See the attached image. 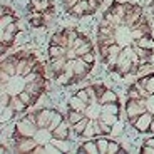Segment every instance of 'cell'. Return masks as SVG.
<instances>
[{
	"mask_svg": "<svg viewBox=\"0 0 154 154\" xmlns=\"http://www.w3.org/2000/svg\"><path fill=\"white\" fill-rule=\"evenodd\" d=\"M117 152H126V151L122 149V146H121L117 141H112V139H109V149H107V154H117Z\"/></svg>",
	"mask_w": 154,
	"mask_h": 154,
	"instance_id": "d590c367",
	"label": "cell"
},
{
	"mask_svg": "<svg viewBox=\"0 0 154 154\" xmlns=\"http://www.w3.org/2000/svg\"><path fill=\"white\" fill-rule=\"evenodd\" d=\"M10 102H12V96L7 91H2V94H0V107H8Z\"/></svg>",
	"mask_w": 154,
	"mask_h": 154,
	"instance_id": "ab89813d",
	"label": "cell"
},
{
	"mask_svg": "<svg viewBox=\"0 0 154 154\" xmlns=\"http://www.w3.org/2000/svg\"><path fill=\"white\" fill-rule=\"evenodd\" d=\"M25 89H27V91L35 97V99H38V97L45 92V89H47V79H45V77H40V79H37L35 82H29V84H25Z\"/></svg>",
	"mask_w": 154,
	"mask_h": 154,
	"instance_id": "52a82bcc",
	"label": "cell"
},
{
	"mask_svg": "<svg viewBox=\"0 0 154 154\" xmlns=\"http://www.w3.org/2000/svg\"><path fill=\"white\" fill-rule=\"evenodd\" d=\"M29 12H42L44 15L54 12V4L50 0H30L29 4Z\"/></svg>",
	"mask_w": 154,
	"mask_h": 154,
	"instance_id": "8992f818",
	"label": "cell"
},
{
	"mask_svg": "<svg viewBox=\"0 0 154 154\" xmlns=\"http://www.w3.org/2000/svg\"><path fill=\"white\" fill-rule=\"evenodd\" d=\"M17 15L15 14H8V15H2L0 17V29H5L7 25H10V23L17 22Z\"/></svg>",
	"mask_w": 154,
	"mask_h": 154,
	"instance_id": "e575fe53",
	"label": "cell"
},
{
	"mask_svg": "<svg viewBox=\"0 0 154 154\" xmlns=\"http://www.w3.org/2000/svg\"><path fill=\"white\" fill-rule=\"evenodd\" d=\"M81 59H82L84 62H87V64H91V66H94V64H96V55H94V50H92V52H87V54H84Z\"/></svg>",
	"mask_w": 154,
	"mask_h": 154,
	"instance_id": "bcb514c9",
	"label": "cell"
},
{
	"mask_svg": "<svg viewBox=\"0 0 154 154\" xmlns=\"http://www.w3.org/2000/svg\"><path fill=\"white\" fill-rule=\"evenodd\" d=\"M84 112L82 111H74V109H69L67 111V121H69V124L72 126V124H75V122H79V121L84 117Z\"/></svg>",
	"mask_w": 154,
	"mask_h": 154,
	"instance_id": "484cf974",
	"label": "cell"
},
{
	"mask_svg": "<svg viewBox=\"0 0 154 154\" xmlns=\"http://www.w3.org/2000/svg\"><path fill=\"white\" fill-rule=\"evenodd\" d=\"M54 81H55V84H60V85H72V79L66 72H60L57 75H54Z\"/></svg>",
	"mask_w": 154,
	"mask_h": 154,
	"instance_id": "d6a6232c",
	"label": "cell"
},
{
	"mask_svg": "<svg viewBox=\"0 0 154 154\" xmlns=\"http://www.w3.org/2000/svg\"><path fill=\"white\" fill-rule=\"evenodd\" d=\"M64 34L67 35V40H69V49H72L74 42L77 40V37H79V32L75 30V29H64Z\"/></svg>",
	"mask_w": 154,
	"mask_h": 154,
	"instance_id": "836d02e7",
	"label": "cell"
},
{
	"mask_svg": "<svg viewBox=\"0 0 154 154\" xmlns=\"http://www.w3.org/2000/svg\"><path fill=\"white\" fill-rule=\"evenodd\" d=\"M97 34H100V35H116V29L112 27L106 19H102L100 23H99V29H97Z\"/></svg>",
	"mask_w": 154,
	"mask_h": 154,
	"instance_id": "603a6c76",
	"label": "cell"
},
{
	"mask_svg": "<svg viewBox=\"0 0 154 154\" xmlns=\"http://www.w3.org/2000/svg\"><path fill=\"white\" fill-rule=\"evenodd\" d=\"M102 112H109V114L119 116L121 114V104H119V100H117V102H109V104H104V106H102Z\"/></svg>",
	"mask_w": 154,
	"mask_h": 154,
	"instance_id": "f1b7e54d",
	"label": "cell"
},
{
	"mask_svg": "<svg viewBox=\"0 0 154 154\" xmlns=\"http://www.w3.org/2000/svg\"><path fill=\"white\" fill-rule=\"evenodd\" d=\"M74 50H75L77 57H82V55L87 54V52H92V50H94V45H92V42H91V40H87L85 44H82L81 47H77V49H74Z\"/></svg>",
	"mask_w": 154,
	"mask_h": 154,
	"instance_id": "1f68e13d",
	"label": "cell"
},
{
	"mask_svg": "<svg viewBox=\"0 0 154 154\" xmlns=\"http://www.w3.org/2000/svg\"><path fill=\"white\" fill-rule=\"evenodd\" d=\"M75 96L79 97L82 102H85L87 106H89V104H92V102H91V97H89V94H87V91H85V87H84V89H79V91L75 92Z\"/></svg>",
	"mask_w": 154,
	"mask_h": 154,
	"instance_id": "60d3db41",
	"label": "cell"
},
{
	"mask_svg": "<svg viewBox=\"0 0 154 154\" xmlns=\"http://www.w3.org/2000/svg\"><path fill=\"white\" fill-rule=\"evenodd\" d=\"M134 44H136V45H139V47H144V49H154V38H152V35H144V37L134 40Z\"/></svg>",
	"mask_w": 154,
	"mask_h": 154,
	"instance_id": "d4e9b609",
	"label": "cell"
},
{
	"mask_svg": "<svg viewBox=\"0 0 154 154\" xmlns=\"http://www.w3.org/2000/svg\"><path fill=\"white\" fill-rule=\"evenodd\" d=\"M37 139L35 137H20L15 139V152H32L37 146Z\"/></svg>",
	"mask_w": 154,
	"mask_h": 154,
	"instance_id": "ba28073f",
	"label": "cell"
},
{
	"mask_svg": "<svg viewBox=\"0 0 154 154\" xmlns=\"http://www.w3.org/2000/svg\"><path fill=\"white\" fill-rule=\"evenodd\" d=\"M117 100H119L117 94H116L112 89H106V92L97 99V102H99L100 106H104V104H109V102H117Z\"/></svg>",
	"mask_w": 154,
	"mask_h": 154,
	"instance_id": "ac0fdd59",
	"label": "cell"
},
{
	"mask_svg": "<svg viewBox=\"0 0 154 154\" xmlns=\"http://www.w3.org/2000/svg\"><path fill=\"white\" fill-rule=\"evenodd\" d=\"M152 119H154V112L146 111L141 116H137V119L134 121L132 127H134L137 132H149V126H151V122H152Z\"/></svg>",
	"mask_w": 154,
	"mask_h": 154,
	"instance_id": "277c9868",
	"label": "cell"
},
{
	"mask_svg": "<svg viewBox=\"0 0 154 154\" xmlns=\"http://www.w3.org/2000/svg\"><path fill=\"white\" fill-rule=\"evenodd\" d=\"M64 119H66V117H64V114H62L60 111H57V109H52V114H50V124H49V129H50V131H54L55 127H57V126H59V124H60Z\"/></svg>",
	"mask_w": 154,
	"mask_h": 154,
	"instance_id": "ffe728a7",
	"label": "cell"
},
{
	"mask_svg": "<svg viewBox=\"0 0 154 154\" xmlns=\"http://www.w3.org/2000/svg\"><path fill=\"white\" fill-rule=\"evenodd\" d=\"M94 12H96V8L91 7V4H89L87 0H79V4H77L69 14L74 17H87V15H92Z\"/></svg>",
	"mask_w": 154,
	"mask_h": 154,
	"instance_id": "9c48e42d",
	"label": "cell"
},
{
	"mask_svg": "<svg viewBox=\"0 0 154 154\" xmlns=\"http://www.w3.org/2000/svg\"><path fill=\"white\" fill-rule=\"evenodd\" d=\"M89 122H91V119H89L87 116H84L79 122L72 124V131L75 132L77 136H82V134H84V131H85V127L89 126Z\"/></svg>",
	"mask_w": 154,
	"mask_h": 154,
	"instance_id": "cb8c5ba5",
	"label": "cell"
},
{
	"mask_svg": "<svg viewBox=\"0 0 154 154\" xmlns=\"http://www.w3.org/2000/svg\"><path fill=\"white\" fill-rule=\"evenodd\" d=\"M127 97H129V99H136V100L143 99V97H141V94H139V91L134 87V84L129 85V89H127Z\"/></svg>",
	"mask_w": 154,
	"mask_h": 154,
	"instance_id": "b9f144b4",
	"label": "cell"
},
{
	"mask_svg": "<svg viewBox=\"0 0 154 154\" xmlns=\"http://www.w3.org/2000/svg\"><path fill=\"white\" fill-rule=\"evenodd\" d=\"M10 106L14 109H15L17 112H23V111H27V107L29 106L25 104V102H23L22 99H20L19 96H12V102H10Z\"/></svg>",
	"mask_w": 154,
	"mask_h": 154,
	"instance_id": "4316f807",
	"label": "cell"
},
{
	"mask_svg": "<svg viewBox=\"0 0 154 154\" xmlns=\"http://www.w3.org/2000/svg\"><path fill=\"white\" fill-rule=\"evenodd\" d=\"M50 114H52V109H49V107L38 109V111H37V126L38 127H49Z\"/></svg>",
	"mask_w": 154,
	"mask_h": 154,
	"instance_id": "7c38bea8",
	"label": "cell"
},
{
	"mask_svg": "<svg viewBox=\"0 0 154 154\" xmlns=\"http://www.w3.org/2000/svg\"><path fill=\"white\" fill-rule=\"evenodd\" d=\"M124 111H126V117L131 124H134V121L137 119V116H141L143 112L147 111V99H129L127 97L126 106H124Z\"/></svg>",
	"mask_w": 154,
	"mask_h": 154,
	"instance_id": "6da1fadb",
	"label": "cell"
},
{
	"mask_svg": "<svg viewBox=\"0 0 154 154\" xmlns=\"http://www.w3.org/2000/svg\"><path fill=\"white\" fill-rule=\"evenodd\" d=\"M23 89H25V81L20 75L12 77L10 82H7V84H0V91H7L10 96H19Z\"/></svg>",
	"mask_w": 154,
	"mask_h": 154,
	"instance_id": "3957f363",
	"label": "cell"
},
{
	"mask_svg": "<svg viewBox=\"0 0 154 154\" xmlns=\"http://www.w3.org/2000/svg\"><path fill=\"white\" fill-rule=\"evenodd\" d=\"M146 89L149 91L151 96L154 94V72H151V77H149V81H147V84H146Z\"/></svg>",
	"mask_w": 154,
	"mask_h": 154,
	"instance_id": "816d5d0a",
	"label": "cell"
},
{
	"mask_svg": "<svg viewBox=\"0 0 154 154\" xmlns=\"http://www.w3.org/2000/svg\"><path fill=\"white\" fill-rule=\"evenodd\" d=\"M30 154H45V144H37Z\"/></svg>",
	"mask_w": 154,
	"mask_h": 154,
	"instance_id": "11a10c76",
	"label": "cell"
},
{
	"mask_svg": "<svg viewBox=\"0 0 154 154\" xmlns=\"http://www.w3.org/2000/svg\"><path fill=\"white\" fill-rule=\"evenodd\" d=\"M94 85H96V92H97V99H99V97H100V96H102V94L106 92V89H107V87H106V85L102 84V82H97V84H94Z\"/></svg>",
	"mask_w": 154,
	"mask_h": 154,
	"instance_id": "f5cc1de1",
	"label": "cell"
},
{
	"mask_svg": "<svg viewBox=\"0 0 154 154\" xmlns=\"http://www.w3.org/2000/svg\"><path fill=\"white\" fill-rule=\"evenodd\" d=\"M67 107L74 109V111H82V112H84L85 107H87V104H85V102H82V100L79 99L75 94H74V97H70V99L67 100Z\"/></svg>",
	"mask_w": 154,
	"mask_h": 154,
	"instance_id": "44dd1931",
	"label": "cell"
},
{
	"mask_svg": "<svg viewBox=\"0 0 154 154\" xmlns=\"http://www.w3.org/2000/svg\"><path fill=\"white\" fill-rule=\"evenodd\" d=\"M139 152H143V154H154V147L149 146V144H143V147L139 149Z\"/></svg>",
	"mask_w": 154,
	"mask_h": 154,
	"instance_id": "db71d44e",
	"label": "cell"
},
{
	"mask_svg": "<svg viewBox=\"0 0 154 154\" xmlns=\"http://www.w3.org/2000/svg\"><path fill=\"white\" fill-rule=\"evenodd\" d=\"M8 14H15V12L10 10V8L7 7V5H4V7H2V15H8Z\"/></svg>",
	"mask_w": 154,
	"mask_h": 154,
	"instance_id": "6f0895ef",
	"label": "cell"
},
{
	"mask_svg": "<svg viewBox=\"0 0 154 154\" xmlns=\"http://www.w3.org/2000/svg\"><path fill=\"white\" fill-rule=\"evenodd\" d=\"M17 114V111L12 106H8V107H2V111H0V124H7L10 122V121H14V116Z\"/></svg>",
	"mask_w": 154,
	"mask_h": 154,
	"instance_id": "2e32d148",
	"label": "cell"
},
{
	"mask_svg": "<svg viewBox=\"0 0 154 154\" xmlns=\"http://www.w3.org/2000/svg\"><path fill=\"white\" fill-rule=\"evenodd\" d=\"M152 12H154V5H152Z\"/></svg>",
	"mask_w": 154,
	"mask_h": 154,
	"instance_id": "94428289",
	"label": "cell"
},
{
	"mask_svg": "<svg viewBox=\"0 0 154 154\" xmlns=\"http://www.w3.org/2000/svg\"><path fill=\"white\" fill-rule=\"evenodd\" d=\"M77 4H79V0H64V8H66L67 12H70Z\"/></svg>",
	"mask_w": 154,
	"mask_h": 154,
	"instance_id": "681fc988",
	"label": "cell"
},
{
	"mask_svg": "<svg viewBox=\"0 0 154 154\" xmlns=\"http://www.w3.org/2000/svg\"><path fill=\"white\" fill-rule=\"evenodd\" d=\"M99 122H100V129H102V134L104 136H109L112 132V126L111 124H107L106 121H102V119H99Z\"/></svg>",
	"mask_w": 154,
	"mask_h": 154,
	"instance_id": "7dc6e473",
	"label": "cell"
},
{
	"mask_svg": "<svg viewBox=\"0 0 154 154\" xmlns=\"http://www.w3.org/2000/svg\"><path fill=\"white\" fill-rule=\"evenodd\" d=\"M34 137L37 139L38 144H47V143H50V141H52L54 134H52V131H50L49 127H38Z\"/></svg>",
	"mask_w": 154,
	"mask_h": 154,
	"instance_id": "4fadbf2b",
	"label": "cell"
},
{
	"mask_svg": "<svg viewBox=\"0 0 154 154\" xmlns=\"http://www.w3.org/2000/svg\"><path fill=\"white\" fill-rule=\"evenodd\" d=\"M52 134H54L55 139H67L70 136V124H69V121L64 119L57 127H55L54 131H52Z\"/></svg>",
	"mask_w": 154,
	"mask_h": 154,
	"instance_id": "30bf717a",
	"label": "cell"
},
{
	"mask_svg": "<svg viewBox=\"0 0 154 154\" xmlns=\"http://www.w3.org/2000/svg\"><path fill=\"white\" fill-rule=\"evenodd\" d=\"M109 8H111L117 17H122V19L126 17V14H127L126 12V4H121V2H112Z\"/></svg>",
	"mask_w": 154,
	"mask_h": 154,
	"instance_id": "83f0119b",
	"label": "cell"
},
{
	"mask_svg": "<svg viewBox=\"0 0 154 154\" xmlns=\"http://www.w3.org/2000/svg\"><path fill=\"white\" fill-rule=\"evenodd\" d=\"M50 45H64V47H69V40H67V35L64 34V30L55 32V34L50 37Z\"/></svg>",
	"mask_w": 154,
	"mask_h": 154,
	"instance_id": "e0dca14e",
	"label": "cell"
},
{
	"mask_svg": "<svg viewBox=\"0 0 154 154\" xmlns=\"http://www.w3.org/2000/svg\"><path fill=\"white\" fill-rule=\"evenodd\" d=\"M144 144H149V146H152V147H154V137L146 139V141H144Z\"/></svg>",
	"mask_w": 154,
	"mask_h": 154,
	"instance_id": "680465c9",
	"label": "cell"
},
{
	"mask_svg": "<svg viewBox=\"0 0 154 154\" xmlns=\"http://www.w3.org/2000/svg\"><path fill=\"white\" fill-rule=\"evenodd\" d=\"M121 52H122V45L121 44H112V45H109V54L111 55H119Z\"/></svg>",
	"mask_w": 154,
	"mask_h": 154,
	"instance_id": "f6af8a7d",
	"label": "cell"
},
{
	"mask_svg": "<svg viewBox=\"0 0 154 154\" xmlns=\"http://www.w3.org/2000/svg\"><path fill=\"white\" fill-rule=\"evenodd\" d=\"M40 77H45V74L37 72V70H32V72H29L27 75L23 77V81H25V84H29V82H35L37 79H40Z\"/></svg>",
	"mask_w": 154,
	"mask_h": 154,
	"instance_id": "74e56055",
	"label": "cell"
},
{
	"mask_svg": "<svg viewBox=\"0 0 154 154\" xmlns=\"http://www.w3.org/2000/svg\"><path fill=\"white\" fill-rule=\"evenodd\" d=\"M84 114L87 116L89 119H99L100 114H102V106H100L99 102H96V104H89L87 107H85Z\"/></svg>",
	"mask_w": 154,
	"mask_h": 154,
	"instance_id": "9a60e30c",
	"label": "cell"
},
{
	"mask_svg": "<svg viewBox=\"0 0 154 154\" xmlns=\"http://www.w3.org/2000/svg\"><path fill=\"white\" fill-rule=\"evenodd\" d=\"M134 87L139 91V94H141V97H143V99H149V97H151V94H149V91L146 89V85L141 84L139 81H136V82H134Z\"/></svg>",
	"mask_w": 154,
	"mask_h": 154,
	"instance_id": "f35d334b",
	"label": "cell"
},
{
	"mask_svg": "<svg viewBox=\"0 0 154 154\" xmlns=\"http://www.w3.org/2000/svg\"><path fill=\"white\" fill-rule=\"evenodd\" d=\"M29 23H30L32 27H35V29L44 27V25H45V23H44V14L42 12H32L30 19H29Z\"/></svg>",
	"mask_w": 154,
	"mask_h": 154,
	"instance_id": "7402d4cb",
	"label": "cell"
},
{
	"mask_svg": "<svg viewBox=\"0 0 154 154\" xmlns=\"http://www.w3.org/2000/svg\"><path fill=\"white\" fill-rule=\"evenodd\" d=\"M85 91H87L89 97H91V102H92V104H96V102H97V92H96V85H94V84L87 85V87H85Z\"/></svg>",
	"mask_w": 154,
	"mask_h": 154,
	"instance_id": "7bdbcfd3",
	"label": "cell"
},
{
	"mask_svg": "<svg viewBox=\"0 0 154 154\" xmlns=\"http://www.w3.org/2000/svg\"><path fill=\"white\" fill-rule=\"evenodd\" d=\"M149 132L154 134V119H152V122H151V126H149Z\"/></svg>",
	"mask_w": 154,
	"mask_h": 154,
	"instance_id": "91938a15",
	"label": "cell"
},
{
	"mask_svg": "<svg viewBox=\"0 0 154 154\" xmlns=\"http://www.w3.org/2000/svg\"><path fill=\"white\" fill-rule=\"evenodd\" d=\"M87 2H89V4H91V7H94V8H96V10H97L102 0H87Z\"/></svg>",
	"mask_w": 154,
	"mask_h": 154,
	"instance_id": "9f6ffc18",
	"label": "cell"
},
{
	"mask_svg": "<svg viewBox=\"0 0 154 154\" xmlns=\"http://www.w3.org/2000/svg\"><path fill=\"white\" fill-rule=\"evenodd\" d=\"M96 141H97V147H99V154H107V149H109V139L106 137V136H99Z\"/></svg>",
	"mask_w": 154,
	"mask_h": 154,
	"instance_id": "4dcf8cb0",
	"label": "cell"
},
{
	"mask_svg": "<svg viewBox=\"0 0 154 154\" xmlns=\"http://www.w3.org/2000/svg\"><path fill=\"white\" fill-rule=\"evenodd\" d=\"M77 152L81 154H99V147H97L96 139H87L85 143H82L77 147Z\"/></svg>",
	"mask_w": 154,
	"mask_h": 154,
	"instance_id": "8fae6325",
	"label": "cell"
},
{
	"mask_svg": "<svg viewBox=\"0 0 154 154\" xmlns=\"http://www.w3.org/2000/svg\"><path fill=\"white\" fill-rule=\"evenodd\" d=\"M38 126L27 119V116L22 117L19 122L14 127V139H20V137H34L35 132H37Z\"/></svg>",
	"mask_w": 154,
	"mask_h": 154,
	"instance_id": "7a4b0ae2",
	"label": "cell"
},
{
	"mask_svg": "<svg viewBox=\"0 0 154 154\" xmlns=\"http://www.w3.org/2000/svg\"><path fill=\"white\" fill-rule=\"evenodd\" d=\"M19 97H20V99H22V100H23V102H25V104H27V106H29V107H30V106H34V104H35V102H37V100H38V99H35V97H34V96H32V94H30V92H29L27 89H23L22 92H20V94H19Z\"/></svg>",
	"mask_w": 154,
	"mask_h": 154,
	"instance_id": "f546056e",
	"label": "cell"
},
{
	"mask_svg": "<svg viewBox=\"0 0 154 154\" xmlns=\"http://www.w3.org/2000/svg\"><path fill=\"white\" fill-rule=\"evenodd\" d=\"M81 137H96V129H94V124H92V121L89 122V126L85 127V131H84V134L81 136Z\"/></svg>",
	"mask_w": 154,
	"mask_h": 154,
	"instance_id": "ee69618b",
	"label": "cell"
},
{
	"mask_svg": "<svg viewBox=\"0 0 154 154\" xmlns=\"http://www.w3.org/2000/svg\"><path fill=\"white\" fill-rule=\"evenodd\" d=\"M66 64H67V55H64V57H57V59H50V69H52V74L57 75V74L64 72Z\"/></svg>",
	"mask_w": 154,
	"mask_h": 154,
	"instance_id": "5bb4252c",
	"label": "cell"
},
{
	"mask_svg": "<svg viewBox=\"0 0 154 154\" xmlns=\"http://www.w3.org/2000/svg\"><path fill=\"white\" fill-rule=\"evenodd\" d=\"M87 40H89V38L85 37L84 34H81V35H79V37H77V40H75V42H74L72 49H77V47H81L82 44H85V42H87Z\"/></svg>",
	"mask_w": 154,
	"mask_h": 154,
	"instance_id": "c3c4849f",
	"label": "cell"
},
{
	"mask_svg": "<svg viewBox=\"0 0 154 154\" xmlns=\"http://www.w3.org/2000/svg\"><path fill=\"white\" fill-rule=\"evenodd\" d=\"M99 119H102V121H106L107 124L114 126V124H117V119H119V116H116V114H109V112H102Z\"/></svg>",
	"mask_w": 154,
	"mask_h": 154,
	"instance_id": "8d00e7d4",
	"label": "cell"
},
{
	"mask_svg": "<svg viewBox=\"0 0 154 154\" xmlns=\"http://www.w3.org/2000/svg\"><path fill=\"white\" fill-rule=\"evenodd\" d=\"M47 52H49V57H50V59L64 57V55H67V52H69V47H64V45H50Z\"/></svg>",
	"mask_w": 154,
	"mask_h": 154,
	"instance_id": "d6986e66",
	"label": "cell"
},
{
	"mask_svg": "<svg viewBox=\"0 0 154 154\" xmlns=\"http://www.w3.org/2000/svg\"><path fill=\"white\" fill-rule=\"evenodd\" d=\"M12 75L8 72H5V70H0V84H7V82H10Z\"/></svg>",
	"mask_w": 154,
	"mask_h": 154,
	"instance_id": "f907efd6",
	"label": "cell"
},
{
	"mask_svg": "<svg viewBox=\"0 0 154 154\" xmlns=\"http://www.w3.org/2000/svg\"><path fill=\"white\" fill-rule=\"evenodd\" d=\"M92 67H94V66H91V64L84 62L81 57H77V59H75V64H74V72H75V77H74L72 84H75V82L81 81V79H85Z\"/></svg>",
	"mask_w": 154,
	"mask_h": 154,
	"instance_id": "5b68a950",
	"label": "cell"
}]
</instances>
